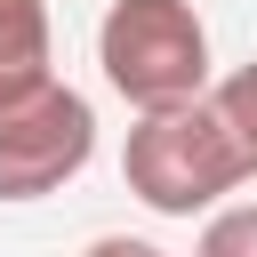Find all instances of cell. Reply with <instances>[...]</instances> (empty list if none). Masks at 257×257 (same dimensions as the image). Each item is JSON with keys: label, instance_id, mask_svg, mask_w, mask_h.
<instances>
[{"label": "cell", "instance_id": "52a82bcc", "mask_svg": "<svg viewBox=\"0 0 257 257\" xmlns=\"http://www.w3.org/2000/svg\"><path fill=\"white\" fill-rule=\"evenodd\" d=\"M80 257H169V249H153V241H137V233H96Z\"/></svg>", "mask_w": 257, "mask_h": 257}, {"label": "cell", "instance_id": "3957f363", "mask_svg": "<svg viewBox=\"0 0 257 257\" xmlns=\"http://www.w3.org/2000/svg\"><path fill=\"white\" fill-rule=\"evenodd\" d=\"M96 161V104L72 80H40L0 104V201H48Z\"/></svg>", "mask_w": 257, "mask_h": 257}, {"label": "cell", "instance_id": "8992f818", "mask_svg": "<svg viewBox=\"0 0 257 257\" xmlns=\"http://www.w3.org/2000/svg\"><path fill=\"white\" fill-rule=\"evenodd\" d=\"M193 257H257V201H217Z\"/></svg>", "mask_w": 257, "mask_h": 257}, {"label": "cell", "instance_id": "5b68a950", "mask_svg": "<svg viewBox=\"0 0 257 257\" xmlns=\"http://www.w3.org/2000/svg\"><path fill=\"white\" fill-rule=\"evenodd\" d=\"M201 104L217 112V128L233 137L241 169L257 177V56H249V64H233L225 80H209V88H201Z\"/></svg>", "mask_w": 257, "mask_h": 257}, {"label": "cell", "instance_id": "277c9868", "mask_svg": "<svg viewBox=\"0 0 257 257\" xmlns=\"http://www.w3.org/2000/svg\"><path fill=\"white\" fill-rule=\"evenodd\" d=\"M56 80L48 72V0H0V104Z\"/></svg>", "mask_w": 257, "mask_h": 257}, {"label": "cell", "instance_id": "6da1fadb", "mask_svg": "<svg viewBox=\"0 0 257 257\" xmlns=\"http://www.w3.org/2000/svg\"><path fill=\"white\" fill-rule=\"evenodd\" d=\"M104 88L137 112H177L209 88V24L193 0H112L96 24Z\"/></svg>", "mask_w": 257, "mask_h": 257}, {"label": "cell", "instance_id": "7a4b0ae2", "mask_svg": "<svg viewBox=\"0 0 257 257\" xmlns=\"http://www.w3.org/2000/svg\"><path fill=\"white\" fill-rule=\"evenodd\" d=\"M120 177H128V193L153 217H209L225 193L249 185L233 137L217 128V112L201 96L177 104V112H137L128 153H120Z\"/></svg>", "mask_w": 257, "mask_h": 257}]
</instances>
